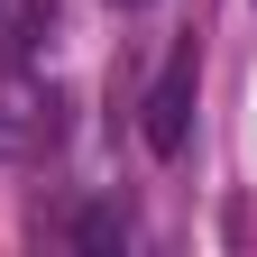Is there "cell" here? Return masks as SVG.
Instances as JSON below:
<instances>
[{
    "label": "cell",
    "instance_id": "obj_5",
    "mask_svg": "<svg viewBox=\"0 0 257 257\" xmlns=\"http://www.w3.org/2000/svg\"><path fill=\"white\" fill-rule=\"evenodd\" d=\"M248 10H257V0H248Z\"/></svg>",
    "mask_w": 257,
    "mask_h": 257
},
{
    "label": "cell",
    "instance_id": "obj_3",
    "mask_svg": "<svg viewBox=\"0 0 257 257\" xmlns=\"http://www.w3.org/2000/svg\"><path fill=\"white\" fill-rule=\"evenodd\" d=\"M74 239H83V248H110V239H128V220H119V211H83Z\"/></svg>",
    "mask_w": 257,
    "mask_h": 257
},
{
    "label": "cell",
    "instance_id": "obj_4",
    "mask_svg": "<svg viewBox=\"0 0 257 257\" xmlns=\"http://www.w3.org/2000/svg\"><path fill=\"white\" fill-rule=\"evenodd\" d=\"M119 10H147V0H119Z\"/></svg>",
    "mask_w": 257,
    "mask_h": 257
},
{
    "label": "cell",
    "instance_id": "obj_1",
    "mask_svg": "<svg viewBox=\"0 0 257 257\" xmlns=\"http://www.w3.org/2000/svg\"><path fill=\"white\" fill-rule=\"evenodd\" d=\"M64 138V92L28 55H0V156H55Z\"/></svg>",
    "mask_w": 257,
    "mask_h": 257
},
{
    "label": "cell",
    "instance_id": "obj_2",
    "mask_svg": "<svg viewBox=\"0 0 257 257\" xmlns=\"http://www.w3.org/2000/svg\"><path fill=\"white\" fill-rule=\"evenodd\" d=\"M193 101H202V46H175L166 74H156V92H147V119H138L156 156H184V138H193Z\"/></svg>",
    "mask_w": 257,
    "mask_h": 257
}]
</instances>
